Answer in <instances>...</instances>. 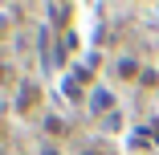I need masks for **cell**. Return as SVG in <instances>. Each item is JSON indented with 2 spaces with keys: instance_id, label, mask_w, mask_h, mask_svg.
I'll use <instances>...</instances> for the list:
<instances>
[{
  "instance_id": "7",
  "label": "cell",
  "mask_w": 159,
  "mask_h": 155,
  "mask_svg": "<svg viewBox=\"0 0 159 155\" xmlns=\"http://www.w3.org/2000/svg\"><path fill=\"white\" fill-rule=\"evenodd\" d=\"M0 74H4V66H0Z\"/></svg>"
},
{
  "instance_id": "6",
  "label": "cell",
  "mask_w": 159,
  "mask_h": 155,
  "mask_svg": "<svg viewBox=\"0 0 159 155\" xmlns=\"http://www.w3.org/2000/svg\"><path fill=\"white\" fill-rule=\"evenodd\" d=\"M82 155H94V151H82Z\"/></svg>"
},
{
  "instance_id": "1",
  "label": "cell",
  "mask_w": 159,
  "mask_h": 155,
  "mask_svg": "<svg viewBox=\"0 0 159 155\" xmlns=\"http://www.w3.org/2000/svg\"><path fill=\"white\" fill-rule=\"evenodd\" d=\"M37 106H41V86L25 82V86H20V98H16V110H20V114H33Z\"/></svg>"
},
{
  "instance_id": "5",
  "label": "cell",
  "mask_w": 159,
  "mask_h": 155,
  "mask_svg": "<svg viewBox=\"0 0 159 155\" xmlns=\"http://www.w3.org/2000/svg\"><path fill=\"white\" fill-rule=\"evenodd\" d=\"M45 155H57V151H53V147H45Z\"/></svg>"
},
{
  "instance_id": "4",
  "label": "cell",
  "mask_w": 159,
  "mask_h": 155,
  "mask_svg": "<svg viewBox=\"0 0 159 155\" xmlns=\"http://www.w3.org/2000/svg\"><path fill=\"white\" fill-rule=\"evenodd\" d=\"M155 143H159V122H155Z\"/></svg>"
},
{
  "instance_id": "2",
  "label": "cell",
  "mask_w": 159,
  "mask_h": 155,
  "mask_svg": "<svg viewBox=\"0 0 159 155\" xmlns=\"http://www.w3.org/2000/svg\"><path fill=\"white\" fill-rule=\"evenodd\" d=\"M118 78H122V82H135V78H143V66H139L135 57H122V61H118Z\"/></svg>"
},
{
  "instance_id": "3",
  "label": "cell",
  "mask_w": 159,
  "mask_h": 155,
  "mask_svg": "<svg viewBox=\"0 0 159 155\" xmlns=\"http://www.w3.org/2000/svg\"><path fill=\"white\" fill-rule=\"evenodd\" d=\"M106 106H114V98L106 94V90H98V94H94V110H106Z\"/></svg>"
}]
</instances>
